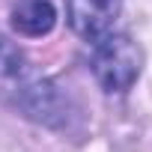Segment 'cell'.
<instances>
[{
	"instance_id": "obj_1",
	"label": "cell",
	"mask_w": 152,
	"mask_h": 152,
	"mask_svg": "<svg viewBox=\"0 0 152 152\" xmlns=\"http://www.w3.org/2000/svg\"><path fill=\"white\" fill-rule=\"evenodd\" d=\"M0 102L45 125L63 119V102L57 96V87L6 36H0Z\"/></svg>"
},
{
	"instance_id": "obj_2",
	"label": "cell",
	"mask_w": 152,
	"mask_h": 152,
	"mask_svg": "<svg viewBox=\"0 0 152 152\" xmlns=\"http://www.w3.org/2000/svg\"><path fill=\"white\" fill-rule=\"evenodd\" d=\"M90 69H93L96 84L104 93L119 96V93H128L137 84L140 72H143V51L128 33L110 30L107 36L93 42Z\"/></svg>"
},
{
	"instance_id": "obj_3",
	"label": "cell",
	"mask_w": 152,
	"mask_h": 152,
	"mask_svg": "<svg viewBox=\"0 0 152 152\" xmlns=\"http://www.w3.org/2000/svg\"><path fill=\"white\" fill-rule=\"evenodd\" d=\"M122 3L125 0H69L66 21L75 30V36H81L84 42H96L116 27Z\"/></svg>"
},
{
	"instance_id": "obj_4",
	"label": "cell",
	"mask_w": 152,
	"mask_h": 152,
	"mask_svg": "<svg viewBox=\"0 0 152 152\" xmlns=\"http://www.w3.org/2000/svg\"><path fill=\"white\" fill-rule=\"evenodd\" d=\"M12 30L24 39H42L57 27V9L51 0H18L12 6Z\"/></svg>"
}]
</instances>
